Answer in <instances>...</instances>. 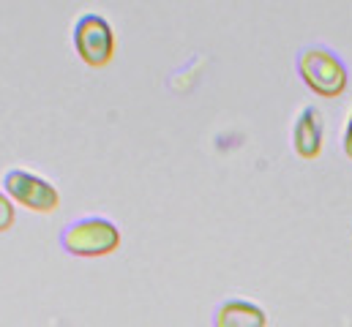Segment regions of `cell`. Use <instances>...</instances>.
I'll return each mask as SVG.
<instances>
[{
    "label": "cell",
    "instance_id": "ba28073f",
    "mask_svg": "<svg viewBox=\"0 0 352 327\" xmlns=\"http://www.w3.org/2000/svg\"><path fill=\"white\" fill-rule=\"evenodd\" d=\"M344 153H347V159H352V112L350 120H347V128H344Z\"/></svg>",
    "mask_w": 352,
    "mask_h": 327
},
{
    "label": "cell",
    "instance_id": "6da1fadb",
    "mask_svg": "<svg viewBox=\"0 0 352 327\" xmlns=\"http://www.w3.org/2000/svg\"><path fill=\"white\" fill-rule=\"evenodd\" d=\"M298 74L309 90L322 98H336L347 90V63L328 47H303L298 52Z\"/></svg>",
    "mask_w": 352,
    "mask_h": 327
},
{
    "label": "cell",
    "instance_id": "7a4b0ae2",
    "mask_svg": "<svg viewBox=\"0 0 352 327\" xmlns=\"http://www.w3.org/2000/svg\"><path fill=\"white\" fill-rule=\"evenodd\" d=\"M60 245L74 256H107L120 245V229L98 216L72 221L60 232Z\"/></svg>",
    "mask_w": 352,
    "mask_h": 327
},
{
    "label": "cell",
    "instance_id": "8992f818",
    "mask_svg": "<svg viewBox=\"0 0 352 327\" xmlns=\"http://www.w3.org/2000/svg\"><path fill=\"white\" fill-rule=\"evenodd\" d=\"M213 327H267V314L252 300L230 297L213 311Z\"/></svg>",
    "mask_w": 352,
    "mask_h": 327
},
{
    "label": "cell",
    "instance_id": "52a82bcc",
    "mask_svg": "<svg viewBox=\"0 0 352 327\" xmlns=\"http://www.w3.org/2000/svg\"><path fill=\"white\" fill-rule=\"evenodd\" d=\"M14 202L0 191V232H8L14 227Z\"/></svg>",
    "mask_w": 352,
    "mask_h": 327
},
{
    "label": "cell",
    "instance_id": "277c9868",
    "mask_svg": "<svg viewBox=\"0 0 352 327\" xmlns=\"http://www.w3.org/2000/svg\"><path fill=\"white\" fill-rule=\"evenodd\" d=\"M3 185H6V196L11 202H16V205H22L33 213H55L58 205H60L58 188L50 180L38 177L33 172H25V169L6 172Z\"/></svg>",
    "mask_w": 352,
    "mask_h": 327
},
{
    "label": "cell",
    "instance_id": "3957f363",
    "mask_svg": "<svg viewBox=\"0 0 352 327\" xmlns=\"http://www.w3.org/2000/svg\"><path fill=\"white\" fill-rule=\"evenodd\" d=\"M72 41H74L77 58L85 66L101 69V66H109L115 58V30L101 14H82L74 25Z\"/></svg>",
    "mask_w": 352,
    "mask_h": 327
},
{
    "label": "cell",
    "instance_id": "5b68a950",
    "mask_svg": "<svg viewBox=\"0 0 352 327\" xmlns=\"http://www.w3.org/2000/svg\"><path fill=\"white\" fill-rule=\"evenodd\" d=\"M322 139H325V117L317 106H303L295 128H292V145L300 159H317L322 153Z\"/></svg>",
    "mask_w": 352,
    "mask_h": 327
}]
</instances>
